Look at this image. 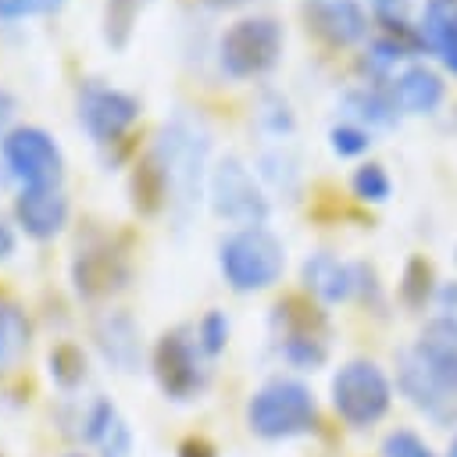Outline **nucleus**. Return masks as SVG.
<instances>
[{"mask_svg":"<svg viewBox=\"0 0 457 457\" xmlns=\"http://www.w3.org/2000/svg\"><path fill=\"white\" fill-rule=\"evenodd\" d=\"M136 7L139 0H107V14H104V29H107V43L121 46L129 29H132V18H136Z\"/></svg>","mask_w":457,"mask_h":457,"instance_id":"nucleus-23","label":"nucleus"},{"mask_svg":"<svg viewBox=\"0 0 457 457\" xmlns=\"http://www.w3.org/2000/svg\"><path fill=\"white\" fill-rule=\"evenodd\" d=\"M64 457H86V453H64Z\"/></svg>","mask_w":457,"mask_h":457,"instance_id":"nucleus-36","label":"nucleus"},{"mask_svg":"<svg viewBox=\"0 0 457 457\" xmlns=\"http://www.w3.org/2000/svg\"><path fill=\"white\" fill-rule=\"evenodd\" d=\"M382 453H386V457H436L432 446H428L418 432H411V428L389 432L386 443H382Z\"/></svg>","mask_w":457,"mask_h":457,"instance_id":"nucleus-24","label":"nucleus"},{"mask_svg":"<svg viewBox=\"0 0 457 457\" xmlns=\"http://www.w3.org/2000/svg\"><path fill=\"white\" fill-rule=\"evenodd\" d=\"M179 457H214V450H211L204 439H189V443H182Z\"/></svg>","mask_w":457,"mask_h":457,"instance_id":"nucleus-32","label":"nucleus"},{"mask_svg":"<svg viewBox=\"0 0 457 457\" xmlns=\"http://www.w3.org/2000/svg\"><path fill=\"white\" fill-rule=\"evenodd\" d=\"M11 118H14V96L7 93V89H0V146H4V139L11 136L7 129H11Z\"/></svg>","mask_w":457,"mask_h":457,"instance_id":"nucleus-31","label":"nucleus"},{"mask_svg":"<svg viewBox=\"0 0 457 457\" xmlns=\"http://www.w3.org/2000/svg\"><path fill=\"white\" fill-rule=\"evenodd\" d=\"M207 196L218 218L239 225V228H261L268 218V196L253 182L250 168L239 157H221L211 171Z\"/></svg>","mask_w":457,"mask_h":457,"instance_id":"nucleus-6","label":"nucleus"},{"mask_svg":"<svg viewBox=\"0 0 457 457\" xmlns=\"http://www.w3.org/2000/svg\"><path fill=\"white\" fill-rule=\"evenodd\" d=\"M328 139H332V150H336L339 157H357V154H364L368 143H371L361 125H336Z\"/></svg>","mask_w":457,"mask_h":457,"instance_id":"nucleus-25","label":"nucleus"},{"mask_svg":"<svg viewBox=\"0 0 457 457\" xmlns=\"http://www.w3.org/2000/svg\"><path fill=\"white\" fill-rule=\"evenodd\" d=\"M403 296L411 303H421L428 296V268L421 271V278H414V261L407 264V275H403Z\"/></svg>","mask_w":457,"mask_h":457,"instance_id":"nucleus-28","label":"nucleus"},{"mask_svg":"<svg viewBox=\"0 0 457 457\" xmlns=\"http://www.w3.org/2000/svg\"><path fill=\"white\" fill-rule=\"evenodd\" d=\"M204 357L207 353L200 350L196 336H189L186 328L164 332L157 339V350H154V375H157V386L164 389V396H171V400L200 396L207 386Z\"/></svg>","mask_w":457,"mask_h":457,"instance_id":"nucleus-8","label":"nucleus"},{"mask_svg":"<svg viewBox=\"0 0 457 457\" xmlns=\"http://www.w3.org/2000/svg\"><path fill=\"white\" fill-rule=\"evenodd\" d=\"M71 275H75V289L89 300L96 296H107L111 289H118L125 282V261L121 253L111 246V243H100V246H86L75 264H71Z\"/></svg>","mask_w":457,"mask_h":457,"instance_id":"nucleus-14","label":"nucleus"},{"mask_svg":"<svg viewBox=\"0 0 457 457\" xmlns=\"http://www.w3.org/2000/svg\"><path fill=\"white\" fill-rule=\"evenodd\" d=\"M0 150H4L11 175L21 179V186H61L64 157L43 129H36V125L11 129V136L4 139Z\"/></svg>","mask_w":457,"mask_h":457,"instance_id":"nucleus-9","label":"nucleus"},{"mask_svg":"<svg viewBox=\"0 0 457 457\" xmlns=\"http://www.w3.org/2000/svg\"><path fill=\"white\" fill-rule=\"evenodd\" d=\"M14 253V232L7 221H0V257H11Z\"/></svg>","mask_w":457,"mask_h":457,"instance_id":"nucleus-33","label":"nucleus"},{"mask_svg":"<svg viewBox=\"0 0 457 457\" xmlns=\"http://www.w3.org/2000/svg\"><path fill=\"white\" fill-rule=\"evenodd\" d=\"M193 336H196L200 350H204L207 357H214V353L225 350V339H228V318H225L221 311H207V314L200 318V325H196Z\"/></svg>","mask_w":457,"mask_h":457,"instance_id":"nucleus-22","label":"nucleus"},{"mask_svg":"<svg viewBox=\"0 0 457 457\" xmlns=\"http://www.w3.org/2000/svg\"><path fill=\"white\" fill-rule=\"evenodd\" d=\"M29 336H32V328H29V318H25L21 303H14L11 296L0 293V375L11 371L25 357Z\"/></svg>","mask_w":457,"mask_h":457,"instance_id":"nucleus-17","label":"nucleus"},{"mask_svg":"<svg viewBox=\"0 0 457 457\" xmlns=\"http://www.w3.org/2000/svg\"><path fill=\"white\" fill-rule=\"evenodd\" d=\"M303 14L311 29L332 46H350L368 32L361 0H303Z\"/></svg>","mask_w":457,"mask_h":457,"instance_id":"nucleus-13","label":"nucleus"},{"mask_svg":"<svg viewBox=\"0 0 457 457\" xmlns=\"http://www.w3.org/2000/svg\"><path fill=\"white\" fill-rule=\"evenodd\" d=\"M396 364H400V368H396V382H400V389H403L418 407L436 411V407L446 400V393H443V389L425 375V368L418 364V357H414L411 350H403Z\"/></svg>","mask_w":457,"mask_h":457,"instance_id":"nucleus-19","label":"nucleus"},{"mask_svg":"<svg viewBox=\"0 0 457 457\" xmlns=\"http://www.w3.org/2000/svg\"><path fill=\"white\" fill-rule=\"evenodd\" d=\"M278 350L293 368L314 371L328 357V321L314 303L286 300L275 307Z\"/></svg>","mask_w":457,"mask_h":457,"instance_id":"nucleus-7","label":"nucleus"},{"mask_svg":"<svg viewBox=\"0 0 457 457\" xmlns=\"http://www.w3.org/2000/svg\"><path fill=\"white\" fill-rule=\"evenodd\" d=\"M50 378H54L61 389L79 386V382L86 378V357H82V350L71 346V343L54 346V350H50Z\"/></svg>","mask_w":457,"mask_h":457,"instance_id":"nucleus-20","label":"nucleus"},{"mask_svg":"<svg viewBox=\"0 0 457 457\" xmlns=\"http://www.w3.org/2000/svg\"><path fill=\"white\" fill-rule=\"evenodd\" d=\"M14 221L32 239H54L68 225V200L57 186H21L14 196Z\"/></svg>","mask_w":457,"mask_h":457,"instance_id":"nucleus-12","label":"nucleus"},{"mask_svg":"<svg viewBox=\"0 0 457 457\" xmlns=\"http://www.w3.org/2000/svg\"><path fill=\"white\" fill-rule=\"evenodd\" d=\"M246 425L261 439H293L318 425L314 393L296 378L264 382L246 403Z\"/></svg>","mask_w":457,"mask_h":457,"instance_id":"nucleus-2","label":"nucleus"},{"mask_svg":"<svg viewBox=\"0 0 457 457\" xmlns=\"http://www.w3.org/2000/svg\"><path fill=\"white\" fill-rule=\"evenodd\" d=\"M353 193L368 204H382L389 196V175L382 164H361L353 171Z\"/></svg>","mask_w":457,"mask_h":457,"instance_id":"nucleus-21","label":"nucleus"},{"mask_svg":"<svg viewBox=\"0 0 457 457\" xmlns=\"http://www.w3.org/2000/svg\"><path fill=\"white\" fill-rule=\"evenodd\" d=\"M443 100V82L436 71L428 68H407L400 79H396V104L411 114H428L436 111Z\"/></svg>","mask_w":457,"mask_h":457,"instance_id":"nucleus-18","label":"nucleus"},{"mask_svg":"<svg viewBox=\"0 0 457 457\" xmlns=\"http://www.w3.org/2000/svg\"><path fill=\"white\" fill-rule=\"evenodd\" d=\"M218 264L236 293H257L282 278L286 250L268 228H236L221 239Z\"/></svg>","mask_w":457,"mask_h":457,"instance_id":"nucleus-3","label":"nucleus"},{"mask_svg":"<svg viewBox=\"0 0 457 457\" xmlns=\"http://www.w3.org/2000/svg\"><path fill=\"white\" fill-rule=\"evenodd\" d=\"M428 43L443 54V61H446V68L457 75V29H450V32H439V36H428Z\"/></svg>","mask_w":457,"mask_h":457,"instance_id":"nucleus-29","label":"nucleus"},{"mask_svg":"<svg viewBox=\"0 0 457 457\" xmlns=\"http://www.w3.org/2000/svg\"><path fill=\"white\" fill-rule=\"evenodd\" d=\"M282 54V29L271 18H239L218 43L221 68L232 79H253L268 71Z\"/></svg>","mask_w":457,"mask_h":457,"instance_id":"nucleus-5","label":"nucleus"},{"mask_svg":"<svg viewBox=\"0 0 457 457\" xmlns=\"http://www.w3.org/2000/svg\"><path fill=\"white\" fill-rule=\"evenodd\" d=\"M96 346H100L104 361L114 364L118 371H136L139 368L143 346H139V328H136V321L129 314L107 311L96 321Z\"/></svg>","mask_w":457,"mask_h":457,"instance_id":"nucleus-15","label":"nucleus"},{"mask_svg":"<svg viewBox=\"0 0 457 457\" xmlns=\"http://www.w3.org/2000/svg\"><path fill=\"white\" fill-rule=\"evenodd\" d=\"M43 0H0V18L4 21H14V18H25L32 11H39Z\"/></svg>","mask_w":457,"mask_h":457,"instance_id":"nucleus-30","label":"nucleus"},{"mask_svg":"<svg viewBox=\"0 0 457 457\" xmlns=\"http://www.w3.org/2000/svg\"><path fill=\"white\" fill-rule=\"evenodd\" d=\"M207 146H211L207 129L200 121H193L189 114H175L161 129L150 161L157 164V171L168 186V204L193 207L200 200V175H204Z\"/></svg>","mask_w":457,"mask_h":457,"instance_id":"nucleus-1","label":"nucleus"},{"mask_svg":"<svg viewBox=\"0 0 457 457\" xmlns=\"http://www.w3.org/2000/svg\"><path fill=\"white\" fill-rule=\"evenodd\" d=\"M96 446H100L104 457H129L132 453V432H129V425L121 418H114L107 425V432L96 439Z\"/></svg>","mask_w":457,"mask_h":457,"instance_id":"nucleus-26","label":"nucleus"},{"mask_svg":"<svg viewBox=\"0 0 457 457\" xmlns=\"http://www.w3.org/2000/svg\"><path fill=\"white\" fill-rule=\"evenodd\" d=\"M418 357V364L425 368V375L450 396L457 393V318L450 314H439L432 318L421 336H418V346L411 350Z\"/></svg>","mask_w":457,"mask_h":457,"instance_id":"nucleus-11","label":"nucleus"},{"mask_svg":"<svg viewBox=\"0 0 457 457\" xmlns=\"http://www.w3.org/2000/svg\"><path fill=\"white\" fill-rule=\"evenodd\" d=\"M361 275H364V268H350V264L336 261L332 253H314L303 261V286L328 303L346 300L361 286Z\"/></svg>","mask_w":457,"mask_h":457,"instance_id":"nucleus-16","label":"nucleus"},{"mask_svg":"<svg viewBox=\"0 0 457 457\" xmlns=\"http://www.w3.org/2000/svg\"><path fill=\"white\" fill-rule=\"evenodd\" d=\"M136 118H139V100L132 93L100 82H86L79 89V121L96 143H118Z\"/></svg>","mask_w":457,"mask_h":457,"instance_id":"nucleus-10","label":"nucleus"},{"mask_svg":"<svg viewBox=\"0 0 457 457\" xmlns=\"http://www.w3.org/2000/svg\"><path fill=\"white\" fill-rule=\"evenodd\" d=\"M371 4H375V11H378L382 18H393V14L400 11V4H403V0H371Z\"/></svg>","mask_w":457,"mask_h":457,"instance_id":"nucleus-34","label":"nucleus"},{"mask_svg":"<svg viewBox=\"0 0 457 457\" xmlns=\"http://www.w3.org/2000/svg\"><path fill=\"white\" fill-rule=\"evenodd\" d=\"M446 457H457V436L450 439V450H446Z\"/></svg>","mask_w":457,"mask_h":457,"instance_id":"nucleus-35","label":"nucleus"},{"mask_svg":"<svg viewBox=\"0 0 457 457\" xmlns=\"http://www.w3.org/2000/svg\"><path fill=\"white\" fill-rule=\"evenodd\" d=\"M346 107H361L357 118H364V121H378V125H389V121H393L389 107H386L375 93H371V96H368V93H350V96H346Z\"/></svg>","mask_w":457,"mask_h":457,"instance_id":"nucleus-27","label":"nucleus"},{"mask_svg":"<svg viewBox=\"0 0 457 457\" xmlns=\"http://www.w3.org/2000/svg\"><path fill=\"white\" fill-rule=\"evenodd\" d=\"M393 403V389L386 371L375 361H346L336 375H332V407L336 414L353 425H375Z\"/></svg>","mask_w":457,"mask_h":457,"instance_id":"nucleus-4","label":"nucleus"}]
</instances>
